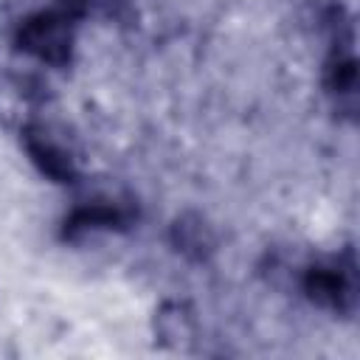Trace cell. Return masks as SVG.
I'll return each instance as SVG.
<instances>
[{"label":"cell","instance_id":"cell-5","mask_svg":"<svg viewBox=\"0 0 360 360\" xmlns=\"http://www.w3.org/2000/svg\"><path fill=\"white\" fill-rule=\"evenodd\" d=\"M329 93L338 96V104L340 101H349V107L354 104V87H357V70H354V56L352 51L346 53H338L332 62H329Z\"/></svg>","mask_w":360,"mask_h":360},{"label":"cell","instance_id":"cell-1","mask_svg":"<svg viewBox=\"0 0 360 360\" xmlns=\"http://www.w3.org/2000/svg\"><path fill=\"white\" fill-rule=\"evenodd\" d=\"M73 17L76 11L70 6L28 17L20 28V48L51 65L68 62L73 48Z\"/></svg>","mask_w":360,"mask_h":360},{"label":"cell","instance_id":"cell-3","mask_svg":"<svg viewBox=\"0 0 360 360\" xmlns=\"http://www.w3.org/2000/svg\"><path fill=\"white\" fill-rule=\"evenodd\" d=\"M25 149L34 158V163L53 177L56 183H70L76 169H73V158L70 152L45 129V127H28L25 129Z\"/></svg>","mask_w":360,"mask_h":360},{"label":"cell","instance_id":"cell-6","mask_svg":"<svg viewBox=\"0 0 360 360\" xmlns=\"http://www.w3.org/2000/svg\"><path fill=\"white\" fill-rule=\"evenodd\" d=\"M174 231H177V245H180L183 250H197V253H202V248L211 245L208 228H205L200 219H194L191 225L183 219V222L174 225Z\"/></svg>","mask_w":360,"mask_h":360},{"label":"cell","instance_id":"cell-4","mask_svg":"<svg viewBox=\"0 0 360 360\" xmlns=\"http://www.w3.org/2000/svg\"><path fill=\"white\" fill-rule=\"evenodd\" d=\"M127 222V214L118 205H87L79 208L70 222L68 233H84V231H101V228H118Z\"/></svg>","mask_w":360,"mask_h":360},{"label":"cell","instance_id":"cell-2","mask_svg":"<svg viewBox=\"0 0 360 360\" xmlns=\"http://www.w3.org/2000/svg\"><path fill=\"white\" fill-rule=\"evenodd\" d=\"M304 290L321 307L346 309L352 304V298H354V276H352V267H343L340 262L338 264L309 267L307 270V278H304Z\"/></svg>","mask_w":360,"mask_h":360}]
</instances>
